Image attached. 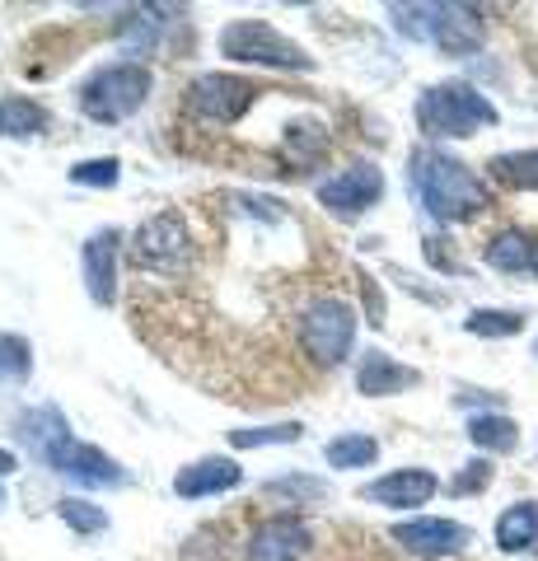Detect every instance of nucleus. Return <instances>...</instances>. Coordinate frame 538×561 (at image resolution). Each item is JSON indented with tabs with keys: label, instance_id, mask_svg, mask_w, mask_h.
Instances as JSON below:
<instances>
[{
	"label": "nucleus",
	"instance_id": "36",
	"mask_svg": "<svg viewBox=\"0 0 538 561\" xmlns=\"http://www.w3.org/2000/svg\"><path fill=\"white\" fill-rule=\"evenodd\" d=\"M534 356H538V342H534Z\"/></svg>",
	"mask_w": 538,
	"mask_h": 561
},
{
	"label": "nucleus",
	"instance_id": "32",
	"mask_svg": "<svg viewBox=\"0 0 538 561\" xmlns=\"http://www.w3.org/2000/svg\"><path fill=\"white\" fill-rule=\"evenodd\" d=\"M360 295H366V305H370V323L385 328V300H379V290H375L370 276H360Z\"/></svg>",
	"mask_w": 538,
	"mask_h": 561
},
{
	"label": "nucleus",
	"instance_id": "24",
	"mask_svg": "<svg viewBox=\"0 0 538 561\" xmlns=\"http://www.w3.org/2000/svg\"><path fill=\"white\" fill-rule=\"evenodd\" d=\"M463 332H473V337H515V332H525V313L519 309H473L463 319Z\"/></svg>",
	"mask_w": 538,
	"mask_h": 561
},
{
	"label": "nucleus",
	"instance_id": "5",
	"mask_svg": "<svg viewBox=\"0 0 538 561\" xmlns=\"http://www.w3.org/2000/svg\"><path fill=\"white\" fill-rule=\"evenodd\" d=\"M220 57L263 70H295V76H309L319 66L300 43L286 38L282 28H272L267 20H230L220 28Z\"/></svg>",
	"mask_w": 538,
	"mask_h": 561
},
{
	"label": "nucleus",
	"instance_id": "10",
	"mask_svg": "<svg viewBox=\"0 0 538 561\" xmlns=\"http://www.w3.org/2000/svg\"><path fill=\"white\" fill-rule=\"evenodd\" d=\"M389 538L398 542L403 552L412 557H455L473 542V529L459 519H436V515H422V519H403L393 524Z\"/></svg>",
	"mask_w": 538,
	"mask_h": 561
},
{
	"label": "nucleus",
	"instance_id": "29",
	"mask_svg": "<svg viewBox=\"0 0 538 561\" xmlns=\"http://www.w3.org/2000/svg\"><path fill=\"white\" fill-rule=\"evenodd\" d=\"M117 179H123V160H113V154L71 164V183L76 187H117Z\"/></svg>",
	"mask_w": 538,
	"mask_h": 561
},
{
	"label": "nucleus",
	"instance_id": "7",
	"mask_svg": "<svg viewBox=\"0 0 538 561\" xmlns=\"http://www.w3.org/2000/svg\"><path fill=\"white\" fill-rule=\"evenodd\" d=\"M300 346H305V356L314 360V365H342L346 356H352V346H356V309L346 305V300H314L305 313H300Z\"/></svg>",
	"mask_w": 538,
	"mask_h": 561
},
{
	"label": "nucleus",
	"instance_id": "21",
	"mask_svg": "<svg viewBox=\"0 0 538 561\" xmlns=\"http://www.w3.org/2000/svg\"><path fill=\"white\" fill-rule=\"evenodd\" d=\"M323 459H328V468H337V472L370 468L379 459V440L366 435V431H346V435H337V440L323 445Z\"/></svg>",
	"mask_w": 538,
	"mask_h": 561
},
{
	"label": "nucleus",
	"instance_id": "6",
	"mask_svg": "<svg viewBox=\"0 0 538 561\" xmlns=\"http://www.w3.org/2000/svg\"><path fill=\"white\" fill-rule=\"evenodd\" d=\"M193 234H187V225L179 210H154V216H146L141 225H136L131 234V262L150 276H183L193 272Z\"/></svg>",
	"mask_w": 538,
	"mask_h": 561
},
{
	"label": "nucleus",
	"instance_id": "13",
	"mask_svg": "<svg viewBox=\"0 0 538 561\" xmlns=\"http://www.w3.org/2000/svg\"><path fill=\"white\" fill-rule=\"evenodd\" d=\"M431 43H436L445 57H473V51L488 43L482 10H473V5H431Z\"/></svg>",
	"mask_w": 538,
	"mask_h": 561
},
{
	"label": "nucleus",
	"instance_id": "8",
	"mask_svg": "<svg viewBox=\"0 0 538 561\" xmlns=\"http://www.w3.org/2000/svg\"><path fill=\"white\" fill-rule=\"evenodd\" d=\"M253 99H257L253 84L239 76H225V70H206V76L187 84V108L202 122H211V127H234L253 108Z\"/></svg>",
	"mask_w": 538,
	"mask_h": 561
},
{
	"label": "nucleus",
	"instance_id": "17",
	"mask_svg": "<svg viewBox=\"0 0 538 561\" xmlns=\"http://www.w3.org/2000/svg\"><path fill=\"white\" fill-rule=\"evenodd\" d=\"M169 5H127L123 20H117V47L127 51V57H150L154 43H160V33L169 24Z\"/></svg>",
	"mask_w": 538,
	"mask_h": 561
},
{
	"label": "nucleus",
	"instance_id": "35",
	"mask_svg": "<svg viewBox=\"0 0 538 561\" xmlns=\"http://www.w3.org/2000/svg\"><path fill=\"white\" fill-rule=\"evenodd\" d=\"M534 276H538V253H534Z\"/></svg>",
	"mask_w": 538,
	"mask_h": 561
},
{
	"label": "nucleus",
	"instance_id": "12",
	"mask_svg": "<svg viewBox=\"0 0 538 561\" xmlns=\"http://www.w3.org/2000/svg\"><path fill=\"white\" fill-rule=\"evenodd\" d=\"M117 253H123V234L117 230H94L80 243V272L90 300L108 309L117 300Z\"/></svg>",
	"mask_w": 538,
	"mask_h": 561
},
{
	"label": "nucleus",
	"instance_id": "22",
	"mask_svg": "<svg viewBox=\"0 0 538 561\" xmlns=\"http://www.w3.org/2000/svg\"><path fill=\"white\" fill-rule=\"evenodd\" d=\"M468 440H473L482 454H511L519 445V426L501 412H482V416L468 421Z\"/></svg>",
	"mask_w": 538,
	"mask_h": 561
},
{
	"label": "nucleus",
	"instance_id": "16",
	"mask_svg": "<svg viewBox=\"0 0 538 561\" xmlns=\"http://www.w3.org/2000/svg\"><path fill=\"white\" fill-rule=\"evenodd\" d=\"M422 383V370H412V365L393 360L389 351H366L356 365V389L366 398H393L403 389H416Z\"/></svg>",
	"mask_w": 538,
	"mask_h": 561
},
{
	"label": "nucleus",
	"instance_id": "14",
	"mask_svg": "<svg viewBox=\"0 0 538 561\" xmlns=\"http://www.w3.org/2000/svg\"><path fill=\"white\" fill-rule=\"evenodd\" d=\"M436 491H440V478L431 468H398V472L375 478L360 496L370 505H385V511H416V505H426Z\"/></svg>",
	"mask_w": 538,
	"mask_h": 561
},
{
	"label": "nucleus",
	"instance_id": "2",
	"mask_svg": "<svg viewBox=\"0 0 538 561\" xmlns=\"http://www.w3.org/2000/svg\"><path fill=\"white\" fill-rule=\"evenodd\" d=\"M408 179H412L416 202L426 206V216H431V220H440V225L473 220L478 210L492 202L488 183H482L463 160H455V154H445V150H436V146L412 150Z\"/></svg>",
	"mask_w": 538,
	"mask_h": 561
},
{
	"label": "nucleus",
	"instance_id": "30",
	"mask_svg": "<svg viewBox=\"0 0 538 561\" xmlns=\"http://www.w3.org/2000/svg\"><path fill=\"white\" fill-rule=\"evenodd\" d=\"M393 28L412 43H431V5H389Z\"/></svg>",
	"mask_w": 538,
	"mask_h": 561
},
{
	"label": "nucleus",
	"instance_id": "15",
	"mask_svg": "<svg viewBox=\"0 0 538 561\" xmlns=\"http://www.w3.org/2000/svg\"><path fill=\"white\" fill-rule=\"evenodd\" d=\"M239 482H244V468H239L234 459H197V463H183L179 472H173V496L183 501H206V496H225V491H234Z\"/></svg>",
	"mask_w": 538,
	"mask_h": 561
},
{
	"label": "nucleus",
	"instance_id": "9",
	"mask_svg": "<svg viewBox=\"0 0 538 561\" xmlns=\"http://www.w3.org/2000/svg\"><path fill=\"white\" fill-rule=\"evenodd\" d=\"M314 197H319L323 210H333V216L356 220V216H366L370 206H379V197H385V173H379V164L360 160L352 169L333 173L328 183H319Z\"/></svg>",
	"mask_w": 538,
	"mask_h": 561
},
{
	"label": "nucleus",
	"instance_id": "27",
	"mask_svg": "<svg viewBox=\"0 0 538 561\" xmlns=\"http://www.w3.org/2000/svg\"><path fill=\"white\" fill-rule=\"evenodd\" d=\"M305 435L300 421H276V426H257V431H230L234 449H263V445H295Z\"/></svg>",
	"mask_w": 538,
	"mask_h": 561
},
{
	"label": "nucleus",
	"instance_id": "20",
	"mask_svg": "<svg viewBox=\"0 0 538 561\" xmlns=\"http://www.w3.org/2000/svg\"><path fill=\"white\" fill-rule=\"evenodd\" d=\"M534 253L538 249L525 230H501L488 239V249H482L488 267H496V272H525V267H534Z\"/></svg>",
	"mask_w": 538,
	"mask_h": 561
},
{
	"label": "nucleus",
	"instance_id": "4",
	"mask_svg": "<svg viewBox=\"0 0 538 561\" xmlns=\"http://www.w3.org/2000/svg\"><path fill=\"white\" fill-rule=\"evenodd\" d=\"M416 122L431 140H463V136H478L482 127H496L501 113L492 108L488 94H478L473 84L463 80H440L416 99Z\"/></svg>",
	"mask_w": 538,
	"mask_h": 561
},
{
	"label": "nucleus",
	"instance_id": "3",
	"mask_svg": "<svg viewBox=\"0 0 538 561\" xmlns=\"http://www.w3.org/2000/svg\"><path fill=\"white\" fill-rule=\"evenodd\" d=\"M150 90H154V76L146 61H108L76 90V103L90 122L117 127V122H127L146 108Z\"/></svg>",
	"mask_w": 538,
	"mask_h": 561
},
{
	"label": "nucleus",
	"instance_id": "34",
	"mask_svg": "<svg viewBox=\"0 0 538 561\" xmlns=\"http://www.w3.org/2000/svg\"><path fill=\"white\" fill-rule=\"evenodd\" d=\"M0 505H5V486H0Z\"/></svg>",
	"mask_w": 538,
	"mask_h": 561
},
{
	"label": "nucleus",
	"instance_id": "23",
	"mask_svg": "<svg viewBox=\"0 0 538 561\" xmlns=\"http://www.w3.org/2000/svg\"><path fill=\"white\" fill-rule=\"evenodd\" d=\"M488 173L501 187L515 192H538V150H506L488 164Z\"/></svg>",
	"mask_w": 538,
	"mask_h": 561
},
{
	"label": "nucleus",
	"instance_id": "31",
	"mask_svg": "<svg viewBox=\"0 0 538 561\" xmlns=\"http://www.w3.org/2000/svg\"><path fill=\"white\" fill-rule=\"evenodd\" d=\"M492 486V463L488 459H473V463H463V472L455 482H449V491L455 496H473V491H488Z\"/></svg>",
	"mask_w": 538,
	"mask_h": 561
},
{
	"label": "nucleus",
	"instance_id": "33",
	"mask_svg": "<svg viewBox=\"0 0 538 561\" xmlns=\"http://www.w3.org/2000/svg\"><path fill=\"white\" fill-rule=\"evenodd\" d=\"M14 468H20V459H14V454L10 449H0V478H10V472Z\"/></svg>",
	"mask_w": 538,
	"mask_h": 561
},
{
	"label": "nucleus",
	"instance_id": "26",
	"mask_svg": "<svg viewBox=\"0 0 538 561\" xmlns=\"http://www.w3.org/2000/svg\"><path fill=\"white\" fill-rule=\"evenodd\" d=\"M33 375V346L20 332H0V383H24Z\"/></svg>",
	"mask_w": 538,
	"mask_h": 561
},
{
	"label": "nucleus",
	"instance_id": "19",
	"mask_svg": "<svg viewBox=\"0 0 538 561\" xmlns=\"http://www.w3.org/2000/svg\"><path fill=\"white\" fill-rule=\"evenodd\" d=\"M38 131H47V108H43V103H33L24 94H5V99H0V136L28 140Z\"/></svg>",
	"mask_w": 538,
	"mask_h": 561
},
{
	"label": "nucleus",
	"instance_id": "1",
	"mask_svg": "<svg viewBox=\"0 0 538 561\" xmlns=\"http://www.w3.org/2000/svg\"><path fill=\"white\" fill-rule=\"evenodd\" d=\"M20 440L28 445L33 459H43L57 478L76 482L84 491H113L127 482L123 463L113 454H103L99 445H84L71 435V421H66L57 408H33L20 416Z\"/></svg>",
	"mask_w": 538,
	"mask_h": 561
},
{
	"label": "nucleus",
	"instance_id": "18",
	"mask_svg": "<svg viewBox=\"0 0 538 561\" xmlns=\"http://www.w3.org/2000/svg\"><path fill=\"white\" fill-rule=\"evenodd\" d=\"M538 542V505L534 501H519L511 511H501L496 519V548L501 552H525Z\"/></svg>",
	"mask_w": 538,
	"mask_h": 561
},
{
	"label": "nucleus",
	"instance_id": "11",
	"mask_svg": "<svg viewBox=\"0 0 538 561\" xmlns=\"http://www.w3.org/2000/svg\"><path fill=\"white\" fill-rule=\"evenodd\" d=\"M309 542H314V534H309V524L300 515H272L263 524H253L244 552L249 561H300L309 552Z\"/></svg>",
	"mask_w": 538,
	"mask_h": 561
},
{
	"label": "nucleus",
	"instance_id": "28",
	"mask_svg": "<svg viewBox=\"0 0 538 561\" xmlns=\"http://www.w3.org/2000/svg\"><path fill=\"white\" fill-rule=\"evenodd\" d=\"M263 491H267V496L290 501V505H314V501H323V496H328V482L305 478V472H290V478H272Z\"/></svg>",
	"mask_w": 538,
	"mask_h": 561
},
{
	"label": "nucleus",
	"instance_id": "25",
	"mask_svg": "<svg viewBox=\"0 0 538 561\" xmlns=\"http://www.w3.org/2000/svg\"><path fill=\"white\" fill-rule=\"evenodd\" d=\"M57 519L66 524V529H76L80 538L108 529V515H103V505L84 501V496H61V501H57Z\"/></svg>",
	"mask_w": 538,
	"mask_h": 561
}]
</instances>
